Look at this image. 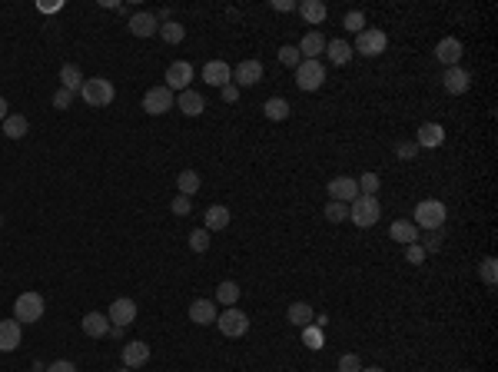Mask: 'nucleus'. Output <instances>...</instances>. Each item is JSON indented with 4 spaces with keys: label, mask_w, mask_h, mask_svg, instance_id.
<instances>
[{
    "label": "nucleus",
    "mask_w": 498,
    "mask_h": 372,
    "mask_svg": "<svg viewBox=\"0 0 498 372\" xmlns=\"http://www.w3.org/2000/svg\"><path fill=\"white\" fill-rule=\"evenodd\" d=\"M445 219H448V209H445L442 199H422V203L415 207V216H412V223H415L419 230L432 233V230H442Z\"/></svg>",
    "instance_id": "obj_1"
},
{
    "label": "nucleus",
    "mask_w": 498,
    "mask_h": 372,
    "mask_svg": "<svg viewBox=\"0 0 498 372\" xmlns=\"http://www.w3.org/2000/svg\"><path fill=\"white\" fill-rule=\"evenodd\" d=\"M44 309H47V303L40 293H21L13 299V319H17L21 326L23 322H27V326H30V322H40V319H44Z\"/></svg>",
    "instance_id": "obj_2"
},
{
    "label": "nucleus",
    "mask_w": 498,
    "mask_h": 372,
    "mask_svg": "<svg viewBox=\"0 0 498 372\" xmlns=\"http://www.w3.org/2000/svg\"><path fill=\"white\" fill-rule=\"evenodd\" d=\"M382 216V207L376 197H362L359 193L352 203H349V219L356 223V226H362V230H369V226H376Z\"/></svg>",
    "instance_id": "obj_3"
},
{
    "label": "nucleus",
    "mask_w": 498,
    "mask_h": 372,
    "mask_svg": "<svg viewBox=\"0 0 498 372\" xmlns=\"http://www.w3.org/2000/svg\"><path fill=\"white\" fill-rule=\"evenodd\" d=\"M80 97H83L87 107H110L113 97H117V90H113V83L107 77H90V80H83Z\"/></svg>",
    "instance_id": "obj_4"
},
{
    "label": "nucleus",
    "mask_w": 498,
    "mask_h": 372,
    "mask_svg": "<svg viewBox=\"0 0 498 372\" xmlns=\"http://www.w3.org/2000/svg\"><path fill=\"white\" fill-rule=\"evenodd\" d=\"M386 47H389V37H386V30H379V27H366L362 33H356V47H352V54H362V57H379L386 54Z\"/></svg>",
    "instance_id": "obj_5"
},
{
    "label": "nucleus",
    "mask_w": 498,
    "mask_h": 372,
    "mask_svg": "<svg viewBox=\"0 0 498 372\" xmlns=\"http://www.w3.org/2000/svg\"><path fill=\"white\" fill-rule=\"evenodd\" d=\"M176 107V93L166 83L163 87H150L146 90V97H143V110L150 113V117H163V113H170Z\"/></svg>",
    "instance_id": "obj_6"
},
{
    "label": "nucleus",
    "mask_w": 498,
    "mask_h": 372,
    "mask_svg": "<svg viewBox=\"0 0 498 372\" xmlns=\"http://www.w3.org/2000/svg\"><path fill=\"white\" fill-rule=\"evenodd\" d=\"M216 326H219V332H223L226 339H239V336H246V332H249V316L243 313V309L229 306L226 313H219V316H216Z\"/></svg>",
    "instance_id": "obj_7"
},
{
    "label": "nucleus",
    "mask_w": 498,
    "mask_h": 372,
    "mask_svg": "<svg viewBox=\"0 0 498 372\" xmlns=\"http://www.w3.org/2000/svg\"><path fill=\"white\" fill-rule=\"evenodd\" d=\"M296 83H299V90H306V93L319 90L325 83V66L319 64V60H303V64L296 66Z\"/></svg>",
    "instance_id": "obj_8"
},
{
    "label": "nucleus",
    "mask_w": 498,
    "mask_h": 372,
    "mask_svg": "<svg viewBox=\"0 0 498 372\" xmlns=\"http://www.w3.org/2000/svg\"><path fill=\"white\" fill-rule=\"evenodd\" d=\"M107 319H110V326L127 329L133 319H137V303H133V299H127V296H120V299H113V303H110Z\"/></svg>",
    "instance_id": "obj_9"
},
{
    "label": "nucleus",
    "mask_w": 498,
    "mask_h": 372,
    "mask_svg": "<svg viewBox=\"0 0 498 372\" xmlns=\"http://www.w3.org/2000/svg\"><path fill=\"white\" fill-rule=\"evenodd\" d=\"M190 80H193V64H186V60H173V64L166 66V87L173 90H190Z\"/></svg>",
    "instance_id": "obj_10"
},
{
    "label": "nucleus",
    "mask_w": 498,
    "mask_h": 372,
    "mask_svg": "<svg viewBox=\"0 0 498 372\" xmlns=\"http://www.w3.org/2000/svg\"><path fill=\"white\" fill-rule=\"evenodd\" d=\"M262 80V64L260 60H239L233 66V83L236 87H256Z\"/></svg>",
    "instance_id": "obj_11"
},
{
    "label": "nucleus",
    "mask_w": 498,
    "mask_h": 372,
    "mask_svg": "<svg viewBox=\"0 0 498 372\" xmlns=\"http://www.w3.org/2000/svg\"><path fill=\"white\" fill-rule=\"evenodd\" d=\"M329 199H336V203H352V199L359 197V183L352 180V176H336V180H329Z\"/></svg>",
    "instance_id": "obj_12"
},
{
    "label": "nucleus",
    "mask_w": 498,
    "mask_h": 372,
    "mask_svg": "<svg viewBox=\"0 0 498 372\" xmlns=\"http://www.w3.org/2000/svg\"><path fill=\"white\" fill-rule=\"evenodd\" d=\"M203 80L209 83V87H226V83H233V66L226 64V60H209V64L203 66Z\"/></svg>",
    "instance_id": "obj_13"
},
{
    "label": "nucleus",
    "mask_w": 498,
    "mask_h": 372,
    "mask_svg": "<svg viewBox=\"0 0 498 372\" xmlns=\"http://www.w3.org/2000/svg\"><path fill=\"white\" fill-rule=\"evenodd\" d=\"M123 366L127 369H140V366H146L150 362V346L146 342H140V339H130V342H123Z\"/></svg>",
    "instance_id": "obj_14"
},
{
    "label": "nucleus",
    "mask_w": 498,
    "mask_h": 372,
    "mask_svg": "<svg viewBox=\"0 0 498 372\" xmlns=\"http://www.w3.org/2000/svg\"><path fill=\"white\" fill-rule=\"evenodd\" d=\"M468 70L465 66H445V74H442V87L445 93H452V97H458V93H465L468 90Z\"/></svg>",
    "instance_id": "obj_15"
},
{
    "label": "nucleus",
    "mask_w": 498,
    "mask_h": 372,
    "mask_svg": "<svg viewBox=\"0 0 498 372\" xmlns=\"http://www.w3.org/2000/svg\"><path fill=\"white\" fill-rule=\"evenodd\" d=\"M127 27H130L133 37H153V33H160V21H156V13H150V11L133 13L130 21H127Z\"/></svg>",
    "instance_id": "obj_16"
},
{
    "label": "nucleus",
    "mask_w": 498,
    "mask_h": 372,
    "mask_svg": "<svg viewBox=\"0 0 498 372\" xmlns=\"http://www.w3.org/2000/svg\"><path fill=\"white\" fill-rule=\"evenodd\" d=\"M216 299H193L190 303V319H193L196 326H213L216 322Z\"/></svg>",
    "instance_id": "obj_17"
},
{
    "label": "nucleus",
    "mask_w": 498,
    "mask_h": 372,
    "mask_svg": "<svg viewBox=\"0 0 498 372\" xmlns=\"http://www.w3.org/2000/svg\"><path fill=\"white\" fill-rule=\"evenodd\" d=\"M445 143V130H442V123H422L419 127V136H415V146L419 150H435V146H442Z\"/></svg>",
    "instance_id": "obj_18"
},
{
    "label": "nucleus",
    "mask_w": 498,
    "mask_h": 372,
    "mask_svg": "<svg viewBox=\"0 0 498 372\" xmlns=\"http://www.w3.org/2000/svg\"><path fill=\"white\" fill-rule=\"evenodd\" d=\"M435 57H439V64H445V66H458V60H462V40H455V37L439 40Z\"/></svg>",
    "instance_id": "obj_19"
},
{
    "label": "nucleus",
    "mask_w": 498,
    "mask_h": 372,
    "mask_svg": "<svg viewBox=\"0 0 498 372\" xmlns=\"http://www.w3.org/2000/svg\"><path fill=\"white\" fill-rule=\"evenodd\" d=\"M80 329H83V336H90V339H103L110 332V319L103 313H87V316L80 319Z\"/></svg>",
    "instance_id": "obj_20"
},
{
    "label": "nucleus",
    "mask_w": 498,
    "mask_h": 372,
    "mask_svg": "<svg viewBox=\"0 0 498 372\" xmlns=\"http://www.w3.org/2000/svg\"><path fill=\"white\" fill-rule=\"evenodd\" d=\"M176 110H180L183 117H199V113L206 110L203 93H196V90H183V93L176 97Z\"/></svg>",
    "instance_id": "obj_21"
},
{
    "label": "nucleus",
    "mask_w": 498,
    "mask_h": 372,
    "mask_svg": "<svg viewBox=\"0 0 498 372\" xmlns=\"http://www.w3.org/2000/svg\"><path fill=\"white\" fill-rule=\"evenodd\" d=\"M17 346H21V322L0 319V352H13Z\"/></svg>",
    "instance_id": "obj_22"
},
{
    "label": "nucleus",
    "mask_w": 498,
    "mask_h": 372,
    "mask_svg": "<svg viewBox=\"0 0 498 372\" xmlns=\"http://www.w3.org/2000/svg\"><path fill=\"white\" fill-rule=\"evenodd\" d=\"M389 236L395 243H402V246H409V243H419L422 236H419V226L412 223V219H395L389 226Z\"/></svg>",
    "instance_id": "obj_23"
},
{
    "label": "nucleus",
    "mask_w": 498,
    "mask_h": 372,
    "mask_svg": "<svg viewBox=\"0 0 498 372\" xmlns=\"http://www.w3.org/2000/svg\"><path fill=\"white\" fill-rule=\"evenodd\" d=\"M226 226H229V209L219 207V203H209V207H206V216H203V230L216 233V230H226Z\"/></svg>",
    "instance_id": "obj_24"
},
{
    "label": "nucleus",
    "mask_w": 498,
    "mask_h": 372,
    "mask_svg": "<svg viewBox=\"0 0 498 372\" xmlns=\"http://www.w3.org/2000/svg\"><path fill=\"white\" fill-rule=\"evenodd\" d=\"M325 40L319 30H309L303 37V44H299V54H303V60H319V54H325Z\"/></svg>",
    "instance_id": "obj_25"
},
{
    "label": "nucleus",
    "mask_w": 498,
    "mask_h": 372,
    "mask_svg": "<svg viewBox=\"0 0 498 372\" xmlns=\"http://www.w3.org/2000/svg\"><path fill=\"white\" fill-rule=\"evenodd\" d=\"M262 113H266V120L282 123V120H289L293 107H289V100H286V97H270L266 103H262Z\"/></svg>",
    "instance_id": "obj_26"
},
{
    "label": "nucleus",
    "mask_w": 498,
    "mask_h": 372,
    "mask_svg": "<svg viewBox=\"0 0 498 372\" xmlns=\"http://www.w3.org/2000/svg\"><path fill=\"white\" fill-rule=\"evenodd\" d=\"M299 13H303L306 23H313V27H319V23L329 17V7H325L323 0H303L299 4Z\"/></svg>",
    "instance_id": "obj_27"
},
{
    "label": "nucleus",
    "mask_w": 498,
    "mask_h": 372,
    "mask_svg": "<svg viewBox=\"0 0 498 372\" xmlns=\"http://www.w3.org/2000/svg\"><path fill=\"white\" fill-rule=\"evenodd\" d=\"M286 319H289L293 326L306 329V326H313V322H315V313H313L309 303H293V306L286 309Z\"/></svg>",
    "instance_id": "obj_28"
},
{
    "label": "nucleus",
    "mask_w": 498,
    "mask_h": 372,
    "mask_svg": "<svg viewBox=\"0 0 498 372\" xmlns=\"http://www.w3.org/2000/svg\"><path fill=\"white\" fill-rule=\"evenodd\" d=\"M60 87L70 90V93H80V87H83V74H80V66H76V64L60 66Z\"/></svg>",
    "instance_id": "obj_29"
},
{
    "label": "nucleus",
    "mask_w": 498,
    "mask_h": 372,
    "mask_svg": "<svg viewBox=\"0 0 498 372\" xmlns=\"http://www.w3.org/2000/svg\"><path fill=\"white\" fill-rule=\"evenodd\" d=\"M27 130H30V123H27L23 113H11V117L4 120V136H11V140H23Z\"/></svg>",
    "instance_id": "obj_30"
},
{
    "label": "nucleus",
    "mask_w": 498,
    "mask_h": 372,
    "mask_svg": "<svg viewBox=\"0 0 498 372\" xmlns=\"http://www.w3.org/2000/svg\"><path fill=\"white\" fill-rule=\"evenodd\" d=\"M325 54H329V60L336 66H346L349 60H352V47H349L346 40H329V44H325Z\"/></svg>",
    "instance_id": "obj_31"
},
{
    "label": "nucleus",
    "mask_w": 498,
    "mask_h": 372,
    "mask_svg": "<svg viewBox=\"0 0 498 372\" xmlns=\"http://www.w3.org/2000/svg\"><path fill=\"white\" fill-rule=\"evenodd\" d=\"M216 303H223V306H236L239 303V283H233V279H223V283L216 286Z\"/></svg>",
    "instance_id": "obj_32"
},
{
    "label": "nucleus",
    "mask_w": 498,
    "mask_h": 372,
    "mask_svg": "<svg viewBox=\"0 0 498 372\" xmlns=\"http://www.w3.org/2000/svg\"><path fill=\"white\" fill-rule=\"evenodd\" d=\"M183 37H186L183 23H176V21L160 23V40H163V44H183Z\"/></svg>",
    "instance_id": "obj_33"
},
{
    "label": "nucleus",
    "mask_w": 498,
    "mask_h": 372,
    "mask_svg": "<svg viewBox=\"0 0 498 372\" xmlns=\"http://www.w3.org/2000/svg\"><path fill=\"white\" fill-rule=\"evenodd\" d=\"M176 186H180L183 197H193V193H199V173L196 170H183V173L176 176Z\"/></svg>",
    "instance_id": "obj_34"
},
{
    "label": "nucleus",
    "mask_w": 498,
    "mask_h": 372,
    "mask_svg": "<svg viewBox=\"0 0 498 372\" xmlns=\"http://www.w3.org/2000/svg\"><path fill=\"white\" fill-rule=\"evenodd\" d=\"M303 342L309 346V349H323V346H325L323 329L315 326V322H313V326H306V329H303Z\"/></svg>",
    "instance_id": "obj_35"
},
{
    "label": "nucleus",
    "mask_w": 498,
    "mask_h": 372,
    "mask_svg": "<svg viewBox=\"0 0 498 372\" xmlns=\"http://www.w3.org/2000/svg\"><path fill=\"white\" fill-rule=\"evenodd\" d=\"M279 64L282 66H299L303 64V54H299V47H293V44H286V47H279Z\"/></svg>",
    "instance_id": "obj_36"
},
{
    "label": "nucleus",
    "mask_w": 498,
    "mask_h": 372,
    "mask_svg": "<svg viewBox=\"0 0 498 372\" xmlns=\"http://www.w3.org/2000/svg\"><path fill=\"white\" fill-rule=\"evenodd\" d=\"M478 273H482V283H485V286H495V283H498V263H495V256L482 260Z\"/></svg>",
    "instance_id": "obj_37"
},
{
    "label": "nucleus",
    "mask_w": 498,
    "mask_h": 372,
    "mask_svg": "<svg viewBox=\"0 0 498 372\" xmlns=\"http://www.w3.org/2000/svg\"><path fill=\"white\" fill-rule=\"evenodd\" d=\"M323 213H325V219H329V223H342V219L349 216V207H346V203H336V199H329Z\"/></svg>",
    "instance_id": "obj_38"
},
{
    "label": "nucleus",
    "mask_w": 498,
    "mask_h": 372,
    "mask_svg": "<svg viewBox=\"0 0 498 372\" xmlns=\"http://www.w3.org/2000/svg\"><path fill=\"white\" fill-rule=\"evenodd\" d=\"M342 27H346L349 33H362V30H366V13H362V11H349L346 21H342Z\"/></svg>",
    "instance_id": "obj_39"
},
{
    "label": "nucleus",
    "mask_w": 498,
    "mask_h": 372,
    "mask_svg": "<svg viewBox=\"0 0 498 372\" xmlns=\"http://www.w3.org/2000/svg\"><path fill=\"white\" fill-rule=\"evenodd\" d=\"M356 183H359V193H362V197H376V190H379V176H376V173H362Z\"/></svg>",
    "instance_id": "obj_40"
},
{
    "label": "nucleus",
    "mask_w": 498,
    "mask_h": 372,
    "mask_svg": "<svg viewBox=\"0 0 498 372\" xmlns=\"http://www.w3.org/2000/svg\"><path fill=\"white\" fill-rule=\"evenodd\" d=\"M190 250H193V252H206V250H209V233H206L203 226L190 233Z\"/></svg>",
    "instance_id": "obj_41"
},
{
    "label": "nucleus",
    "mask_w": 498,
    "mask_h": 372,
    "mask_svg": "<svg viewBox=\"0 0 498 372\" xmlns=\"http://www.w3.org/2000/svg\"><path fill=\"white\" fill-rule=\"evenodd\" d=\"M415 153H419L415 140H399V143H395V156H399V160H415Z\"/></svg>",
    "instance_id": "obj_42"
},
{
    "label": "nucleus",
    "mask_w": 498,
    "mask_h": 372,
    "mask_svg": "<svg viewBox=\"0 0 498 372\" xmlns=\"http://www.w3.org/2000/svg\"><path fill=\"white\" fill-rule=\"evenodd\" d=\"M442 240H445V236H442V230H432V233H429V236H425L422 243H419V246H422V250H425V256H429V252L442 250Z\"/></svg>",
    "instance_id": "obj_43"
},
{
    "label": "nucleus",
    "mask_w": 498,
    "mask_h": 372,
    "mask_svg": "<svg viewBox=\"0 0 498 372\" xmlns=\"http://www.w3.org/2000/svg\"><path fill=\"white\" fill-rule=\"evenodd\" d=\"M339 372H362V359H359L356 352H346L339 359Z\"/></svg>",
    "instance_id": "obj_44"
},
{
    "label": "nucleus",
    "mask_w": 498,
    "mask_h": 372,
    "mask_svg": "<svg viewBox=\"0 0 498 372\" xmlns=\"http://www.w3.org/2000/svg\"><path fill=\"white\" fill-rule=\"evenodd\" d=\"M405 260H409L412 266H422L425 263V250L419 246V243H409V246H405Z\"/></svg>",
    "instance_id": "obj_45"
},
{
    "label": "nucleus",
    "mask_w": 498,
    "mask_h": 372,
    "mask_svg": "<svg viewBox=\"0 0 498 372\" xmlns=\"http://www.w3.org/2000/svg\"><path fill=\"white\" fill-rule=\"evenodd\" d=\"M170 209H173L176 216H190V213H193V203H190V197H183V193H180V197L170 203Z\"/></svg>",
    "instance_id": "obj_46"
},
{
    "label": "nucleus",
    "mask_w": 498,
    "mask_h": 372,
    "mask_svg": "<svg viewBox=\"0 0 498 372\" xmlns=\"http://www.w3.org/2000/svg\"><path fill=\"white\" fill-rule=\"evenodd\" d=\"M70 103H74V93L60 87V90H57V93H54V107H57V110H66V107H70Z\"/></svg>",
    "instance_id": "obj_47"
},
{
    "label": "nucleus",
    "mask_w": 498,
    "mask_h": 372,
    "mask_svg": "<svg viewBox=\"0 0 498 372\" xmlns=\"http://www.w3.org/2000/svg\"><path fill=\"white\" fill-rule=\"evenodd\" d=\"M44 372H76V366L70 359H57V362H50Z\"/></svg>",
    "instance_id": "obj_48"
},
{
    "label": "nucleus",
    "mask_w": 498,
    "mask_h": 372,
    "mask_svg": "<svg viewBox=\"0 0 498 372\" xmlns=\"http://www.w3.org/2000/svg\"><path fill=\"white\" fill-rule=\"evenodd\" d=\"M219 93H223V100H226V103H236V97H239V87H236V83H226V87L219 90Z\"/></svg>",
    "instance_id": "obj_49"
},
{
    "label": "nucleus",
    "mask_w": 498,
    "mask_h": 372,
    "mask_svg": "<svg viewBox=\"0 0 498 372\" xmlns=\"http://www.w3.org/2000/svg\"><path fill=\"white\" fill-rule=\"evenodd\" d=\"M293 7H296L293 0H272V11H279V13H289Z\"/></svg>",
    "instance_id": "obj_50"
},
{
    "label": "nucleus",
    "mask_w": 498,
    "mask_h": 372,
    "mask_svg": "<svg viewBox=\"0 0 498 372\" xmlns=\"http://www.w3.org/2000/svg\"><path fill=\"white\" fill-rule=\"evenodd\" d=\"M7 107H11V103H7V100L0 97V123L7 120V117H11V110H7Z\"/></svg>",
    "instance_id": "obj_51"
},
{
    "label": "nucleus",
    "mask_w": 498,
    "mask_h": 372,
    "mask_svg": "<svg viewBox=\"0 0 498 372\" xmlns=\"http://www.w3.org/2000/svg\"><path fill=\"white\" fill-rule=\"evenodd\" d=\"M362 372H386V369H379V366H369L366 369V366H362Z\"/></svg>",
    "instance_id": "obj_52"
},
{
    "label": "nucleus",
    "mask_w": 498,
    "mask_h": 372,
    "mask_svg": "<svg viewBox=\"0 0 498 372\" xmlns=\"http://www.w3.org/2000/svg\"><path fill=\"white\" fill-rule=\"evenodd\" d=\"M117 372H133V369H127V366H123V369H117Z\"/></svg>",
    "instance_id": "obj_53"
},
{
    "label": "nucleus",
    "mask_w": 498,
    "mask_h": 372,
    "mask_svg": "<svg viewBox=\"0 0 498 372\" xmlns=\"http://www.w3.org/2000/svg\"><path fill=\"white\" fill-rule=\"evenodd\" d=\"M0 223H4V219H0Z\"/></svg>",
    "instance_id": "obj_54"
},
{
    "label": "nucleus",
    "mask_w": 498,
    "mask_h": 372,
    "mask_svg": "<svg viewBox=\"0 0 498 372\" xmlns=\"http://www.w3.org/2000/svg\"><path fill=\"white\" fill-rule=\"evenodd\" d=\"M465 372H468V369H465Z\"/></svg>",
    "instance_id": "obj_55"
}]
</instances>
